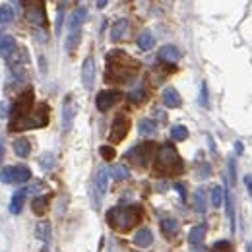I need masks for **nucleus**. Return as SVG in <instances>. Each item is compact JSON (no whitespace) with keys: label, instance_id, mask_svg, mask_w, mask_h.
I'll use <instances>...</instances> for the list:
<instances>
[{"label":"nucleus","instance_id":"obj_1","mask_svg":"<svg viewBox=\"0 0 252 252\" xmlns=\"http://www.w3.org/2000/svg\"><path fill=\"white\" fill-rule=\"evenodd\" d=\"M107 221L113 229H119V231H128L132 229L134 225H138L142 221V210L136 206L132 208H113L109 210L107 214Z\"/></svg>","mask_w":252,"mask_h":252},{"label":"nucleus","instance_id":"obj_2","mask_svg":"<svg viewBox=\"0 0 252 252\" xmlns=\"http://www.w3.org/2000/svg\"><path fill=\"white\" fill-rule=\"evenodd\" d=\"M156 171L161 175H177L183 171V159L171 144H163L156 158Z\"/></svg>","mask_w":252,"mask_h":252},{"label":"nucleus","instance_id":"obj_3","mask_svg":"<svg viewBox=\"0 0 252 252\" xmlns=\"http://www.w3.org/2000/svg\"><path fill=\"white\" fill-rule=\"evenodd\" d=\"M113 72H115V80L125 82L136 72V63L126 57L125 51H113L109 55V76Z\"/></svg>","mask_w":252,"mask_h":252},{"label":"nucleus","instance_id":"obj_4","mask_svg":"<svg viewBox=\"0 0 252 252\" xmlns=\"http://www.w3.org/2000/svg\"><path fill=\"white\" fill-rule=\"evenodd\" d=\"M49 123V115H47V107H41L39 113H30L28 117L20 119V121H12L10 130L18 132V130H30V128H41Z\"/></svg>","mask_w":252,"mask_h":252},{"label":"nucleus","instance_id":"obj_5","mask_svg":"<svg viewBox=\"0 0 252 252\" xmlns=\"http://www.w3.org/2000/svg\"><path fill=\"white\" fill-rule=\"evenodd\" d=\"M30 179H32V171L26 165L0 169V183L4 185H22V183H28Z\"/></svg>","mask_w":252,"mask_h":252},{"label":"nucleus","instance_id":"obj_6","mask_svg":"<svg viewBox=\"0 0 252 252\" xmlns=\"http://www.w3.org/2000/svg\"><path fill=\"white\" fill-rule=\"evenodd\" d=\"M26 18L35 26H45L47 16H45V2L43 0H22Z\"/></svg>","mask_w":252,"mask_h":252},{"label":"nucleus","instance_id":"obj_7","mask_svg":"<svg viewBox=\"0 0 252 252\" xmlns=\"http://www.w3.org/2000/svg\"><path fill=\"white\" fill-rule=\"evenodd\" d=\"M121 92L119 90H103V92H99L97 97H95V105H97V109L101 111V113H107L109 109H113L119 101H121Z\"/></svg>","mask_w":252,"mask_h":252},{"label":"nucleus","instance_id":"obj_8","mask_svg":"<svg viewBox=\"0 0 252 252\" xmlns=\"http://www.w3.org/2000/svg\"><path fill=\"white\" fill-rule=\"evenodd\" d=\"M32 109H33V94L28 92V94H24L14 103V107H12V119L14 121H20V119L28 117L32 113Z\"/></svg>","mask_w":252,"mask_h":252},{"label":"nucleus","instance_id":"obj_9","mask_svg":"<svg viewBox=\"0 0 252 252\" xmlns=\"http://www.w3.org/2000/svg\"><path fill=\"white\" fill-rule=\"evenodd\" d=\"M128 130H130V121H128V117H126V115H119V117L113 121V126H111V134H109L111 142H115V144L123 142L126 138V134H128Z\"/></svg>","mask_w":252,"mask_h":252},{"label":"nucleus","instance_id":"obj_10","mask_svg":"<svg viewBox=\"0 0 252 252\" xmlns=\"http://www.w3.org/2000/svg\"><path fill=\"white\" fill-rule=\"evenodd\" d=\"M95 61L94 57H88L84 64H82V84H84V88L90 92V90H94V84H95Z\"/></svg>","mask_w":252,"mask_h":252},{"label":"nucleus","instance_id":"obj_11","mask_svg":"<svg viewBox=\"0 0 252 252\" xmlns=\"http://www.w3.org/2000/svg\"><path fill=\"white\" fill-rule=\"evenodd\" d=\"M74 117H76V103H74V97L68 95L64 99L63 105V130L68 132L72 128V123H74Z\"/></svg>","mask_w":252,"mask_h":252},{"label":"nucleus","instance_id":"obj_12","mask_svg":"<svg viewBox=\"0 0 252 252\" xmlns=\"http://www.w3.org/2000/svg\"><path fill=\"white\" fill-rule=\"evenodd\" d=\"M86 18H88V8L86 6H80V8H76L74 12H72V16L68 18V32H80V28L84 26V22H86Z\"/></svg>","mask_w":252,"mask_h":252},{"label":"nucleus","instance_id":"obj_13","mask_svg":"<svg viewBox=\"0 0 252 252\" xmlns=\"http://www.w3.org/2000/svg\"><path fill=\"white\" fill-rule=\"evenodd\" d=\"M152 150H154V144H144V146H138L132 152H128V158H134V161H138V165H146L152 156Z\"/></svg>","mask_w":252,"mask_h":252},{"label":"nucleus","instance_id":"obj_14","mask_svg":"<svg viewBox=\"0 0 252 252\" xmlns=\"http://www.w3.org/2000/svg\"><path fill=\"white\" fill-rule=\"evenodd\" d=\"M107 187H109V171L105 167H99L97 175H95V194L99 198H103L107 192Z\"/></svg>","mask_w":252,"mask_h":252},{"label":"nucleus","instance_id":"obj_15","mask_svg":"<svg viewBox=\"0 0 252 252\" xmlns=\"http://www.w3.org/2000/svg\"><path fill=\"white\" fill-rule=\"evenodd\" d=\"M152 243H154V233H152L150 229L142 227V229L136 231V235H134V245H136V247L148 249V247H152Z\"/></svg>","mask_w":252,"mask_h":252},{"label":"nucleus","instance_id":"obj_16","mask_svg":"<svg viewBox=\"0 0 252 252\" xmlns=\"http://www.w3.org/2000/svg\"><path fill=\"white\" fill-rule=\"evenodd\" d=\"M163 105L169 107V109H177V107L183 105V99H181V95L175 88H165L163 90Z\"/></svg>","mask_w":252,"mask_h":252},{"label":"nucleus","instance_id":"obj_17","mask_svg":"<svg viewBox=\"0 0 252 252\" xmlns=\"http://www.w3.org/2000/svg\"><path fill=\"white\" fill-rule=\"evenodd\" d=\"M28 189H22L18 190L14 196H12V200H10V212L14 214V216H18L20 212H22V208H24V202H26V196H28Z\"/></svg>","mask_w":252,"mask_h":252},{"label":"nucleus","instance_id":"obj_18","mask_svg":"<svg viewBox=\"0 0 252 252\" xmlns=\"http://www.w3.org/2000/svg\"><path fill=\"white\" fill-rule=\"evenodd\" d=\"M159 59L165 61V63L173 64L181 59V53H179V49H177L175 45H165V47L159 49Z\"/></svg>","mask_w":252,"mask_h":252},{"label":"nucleus","instance_id":"obj_19","mask_svg":"<svg viewBox=\"0 0 252 252\" xmlns=\"http://www.w3.org/2000/svg\"><path fill=\"white\" fill-rule=\"evenodd\" d=\"M206 233H208V227L204 225V223H200V225H196V227H192L189 233V243L190 245H200L202 241H204V237H206Z\"/></svg>","mask_w":252,"mask_h":252},{"label":"nucleus","instance_id":"obj_20","mask_svg":"<svg viewBox=\"0 0 252 252\" xmlns=\"http://www.w3.org/2000/svg\"><path fill=\"white\" fill-rule=\"evenodd\" d=\"M14 154H16L18 158H28V156L32 154V144H30V140H28V138H18V140L14 142Z\"/></svg>","mask_w":252,"mask_h":252},{"label":"nucleus","instance_id":"obj_21","mask_svg":"<svg viewBox=\"0 0 252 252\" xmlns=\"http://www.w3.org/2000/svg\"><path fill=\"white\" fill-rule=\"evenodd\" d=\"M14 51H16V39L10 37V35H4L2 37V43H0V57L8 59Z\"/></svg>","mask_w":252,"mask_h":252},{"label":"nucleus","instance_id":"obj_22","mask_svg":"<svg viewBox=\"0 0 252 252\" xmlns=\"http://www.w3.org/2000/svg\"><path fill=\"white\" fill-rule=\"evenodd\" d=\"M194 208L198 214H204L206 208H208V198H206V190L204 189H196L194 192Z\"/></svg>","mask_w":252,"mask_h":252},{"label":"nucleus","instance_id":"obj_23","mask_svg":"<svg viewBox=\"0 0 252 252\" xmlns=\"http://www.w3.org/2000/svg\"><path fill=\"white\" fill-rule=\"evenodd\" d=\"M126 30H128V20H126V18L117 20V22H115V26L111 28V39H113V41L123 39V35H125Z\"/></svg>","mask_w":252,"mask_h":252},{"label":"nucleus","instance_id":"obj_24","mask_svg":"<svg viewBox=\"0 0 252 252\" xmlns=\"http://www.w3.org/2000/svg\"><path fill=\"white\" fill-rule=\"evenodd\" d=\"M35 237L43 243H49L51 241V225L47 221H41L35 225Z\"/></svg>","mask_w":252,"mask_h":252},{"label":"nucleus","instance_id":"obj_25","mask_svg":"<svg viewBox=\"0 0 252 252\" xmlns=\"http://www.w3.org/2000/svg\"><path fill=\"white\" fill-rule=\"evenodd\" d=\"M154 45H156V37H154L152 33L150 32L140 33V37H138V47H140L142 51H150V49H154Z\"/></svg>","mask_w":252,"mask_h":252},{"label":"nucleus","instance_id":"obj_26","mask_svg":"<svg viewBox=\"0 0 252 252\" xmlns=\"http://www.w3.org/2000/svg\"><path fill=\"white\" fill-rule=\"evenodd\" d=\"M225 210H227V218L231 223V231H235V206H233V196L229 190L225 192Z\"/></svg>","mask_w":252,"mask_h":252},{"label":"nucleus","instance_id":"obj_27","mask_svg":"<svg viewBox=\"0 0 252 252\" xmlns=\"http://www.w3.org/2000/svg\"><path fill=\"white\" fill-rule=\"evenodd\" d=\"M156 130H158V125H156L152 119H142V121L138 123V132L144 134V136L156 134Z\"/></svg>","mask_w":252,"mask_h":252},{"label":"nucleus","instance_id":"obj_28","mask_svg":"<svg viewBox=\"0 0 252 252\" xmlns=\"http://www.w3.org/2000/svg\"><path fill=\"white\" fill-rule=\"evenodd\" d=\"M47 210H49V198L47 196H37L33 200V212L37 216H43V214H47Z\"/></svg>","mask_w":252,"mask_h":252},{"label":"nucleus","instance_id":"obj_29","mask_svg":"<svg viewBox=\"0 0 252 252\" xmlns=\"http://www.w3.org/2000/svg\"><path fill=\"white\" fill-rule=\"evenodd\" d=\"M161 229H163V233L167 235V237H175L177 233H179V223L177 220H163L161 221Z\"/></svg>","mask_w":252,"mask_h":252},{"label":"nucleus","instance_id":"obj_30","mask_svg":"<svg viewBox=\"0 0 252 252\" xmlns=\"http://www.w3.org/2000/svg\"><path fill=\"white\" fill-rule=\"evenodd\" d=\"M14 8L10 6V4H2L0 6V24H10V22H14Z\"/></svg>","mask_w":252,"mask_h":252},{"label":"nucleus","instance_id":"obj_31","mask_svg":"<svg viewBox=\"0 0 252 252\" xmlns=\"http://www.w3.org/2000/svg\"><path fill=\"white\" fill-rule=\"evenodd\" d=\"M171 136H173V140H177V142H185L187 138H189V128L183 125H177L171 128Z\"/></svg>","mask_w":252,"mask_h":252},{"label":"nucleus","instance_id":"obj_32","mask_svg":"<svg viewBox=\"0 0 252 252\" xmlns=\"http://www.w3.org/2000/svg\"><path fill=\"white\" fill-rule=\"evenodd\" d=\"M111 175H113L115 181H126L130 177V171L126 169L125 165H113L111 167Z\"/></svg>","mask_w":252,"mask_h":252},{"label":"nucleus","instance_id":"obj_33","mask_svg":"<svg viewBox=\"0 0 252 252\" xmlns=\"http://www.w3.org/2000/svg\"><path fill=\"white\" fill-rule=\"evenodd\" d=\"M55 156L51 154V152H47V154H43L41 158H39V165H41V169L43 171H51L53 167H55Z\"/></svg>","mask_w":252,"mask_h":252},{"label":"nucleus","instance_id":"obj_34","mask_svg":"<svg viewBox=\"0 0 252 252\" xmlns=\"http://www.w3.org/2000/svg\"><path fill=\"white\" fill-rule=\"evenodd\" d=\"M80 39H82V32H72V33H70V35H68V39H66V51H68V53H72V51L78 47Z\"/></svg>","mask_w":252,"mask_h":252},{"label":"nucleus","instance_id":"obj_35","mask_svg":"<svg viewBox=\"0 0 252 252\" xmlns=\"http://www.w3.org/2000/svg\"><path fill=\"white\" fill-rule=\"evenodd\" d=\"M223 200H225V192L221 187H214L212 189V206L214 208H220L221 204H223Z\"/></svg>","mask_w":252,"mask_h":252},{"label":"nucleus","instance_id":"obj_36","mask_svg":"<svg viewBox=\"0 0 252 252\" xmlns=\"http://www.w3.org/2000/svg\"><path fill=\"white\" fill-rule=\"evenodd\" d=\"M198 103H200L204 109L210 105V101H208V86H206V82L200 86V97H198Z\"/></svg>","mask_w":252,"mask_h":252},{"label":"nucleus","instance_id":"obj_37","mask_svg":"<svg viewBox=\"0 0 252 252\" xmlns=\"http://www.w3.org/2000/svg\"><path fill=\"white\" fill-rule=\"evenodd\" d=\"M99 152H101V156H103V159H107V161H109V159L115 158V150H113L111 146H101V150H99Z\"/></svg>","mask_w":252,"mask_h":252},{"label":"nucleus","instance_id":"obj_38","mask_svg":"<svg viewBox=\"0 0 252 252\" xmlns=\"http://www.w3.org/2000/svg\"><path fill=\"white\" fill-rule=\"evenodd\" d=\"M144 97H146L144 90H136V92H132V94L128 95V99H130V101H134V103H140Z\"/></svg>","mask_w":252,"mask_h":252},{"label":"nucleus","instance_id":"obj_39","mask_svg":"<svg viewBox=\"0 0 252 252\" xmlns=\"http://www.w3.org/2000/svg\"><path fill=\"white\" fill-rule=\"evenodd\" d=\"M229 181H237V169H235V159H229Z\"/></svg>","mask_w":252,"mask_h":252},{"label":"nucleus","instance_id":"obj_40","mask_svg":"<svg viewBox=\"0 0 252 252\" xmlns=\"http://www.w3.org/2000/svg\"><path fill=\"white\" fill-rule=\"evenodd\" d=\"M63 18H64V14H63V8H61V10H59V16H57V26H55L57 35L61 33V28H63Z\"/></svg>","mask_w":252,"mask_h":252},{"label":"nucleus","instance_id":"obj_41","mask_svg":"<svg viewBox=\"0 0 252 252\" xmlns=\"http://www.w3.org/2000/svg\"><path fill=\"white\" fill-rule=\"evenodd\" d=\"M8 111H10V109H8V103L2 101V103H0V119H6V117H8Z\"/></svg>","mask_w":252,"mask_h":252},{"label":"nucleus","instance_id":"obj_42","mask_svg":"<svg viewBox=\"0 0 252 252\" xmlns=\"http://www.w3.org/2000/svg\"><path fill=\"white\" fill-rule=\"evenodd\" d=\"M245 185H247V189H249V194L252 196V177L249 175V177H245Z\"/></svg>","mask_w":252,"mask_h":252},{"label":"nucleus","instance_id":"obj_43","mask_svg":"<svg viewBox=\"0 0 252 252\" xmlns=\"http://www.w3.org/2000/svg\"><path fill=\"white\" fill-rule=\"evenodd\" d=\"M235 148H237V154H243V150H245V146H243L241 142H237V144H235Z\"/></svg>","mask_w":252,"mask_h":252},{"label":"nucleus","instance_id":"obj_44","mask_svg":"<svg viewBox=\"0 0 252 252\" xmlns=\"http://www.w3.org/2000/svg\"><path fill=\"white\" fill-rule=\"evenodd\" d=\"M95 2H97V8H105L109 0H95Z\"/></svg>","mask_w":252,"mask_h":252},{"label":"nucleus","instance_id":"obj_45","mask_svg":"<svg viewBox=\"0 0 252 252\" xmlns=\"http://www.w3.org/2000/svg\"><path fill=\"white\" fill-rule=\"evenodd\" d=\"M177 190L181 192V198H185V187L183 185H177Z\"/></svg>","mask_w":252,"mask_h":252},{"label":"nucleus","instance_id":"obj_46","mask_svg":"<svg viewBox=\"0 0 252 252\" xmlns=\"http://www.w3.org/2000/svg\"><path fill=\"white\" fill-rule=\"evenodd\" d=\"M2 156H4V146H2V142H0V161H2Z\"/></svg>","mask_w":252,"mask_h":252},{"label":"nucleus","instance_id":"obj_47","mask_svg":"<svg viewBox=\"0 0 252 252\" xmlns=\"http://www.w3.org/2000/svg\"><path fill=\"white\" fill-rule=\"evenodd\" d=\"M2 37H4V35H0V43H2Z\"/></svg>","mask_w":252,"mask_h":252}]
</instances>
